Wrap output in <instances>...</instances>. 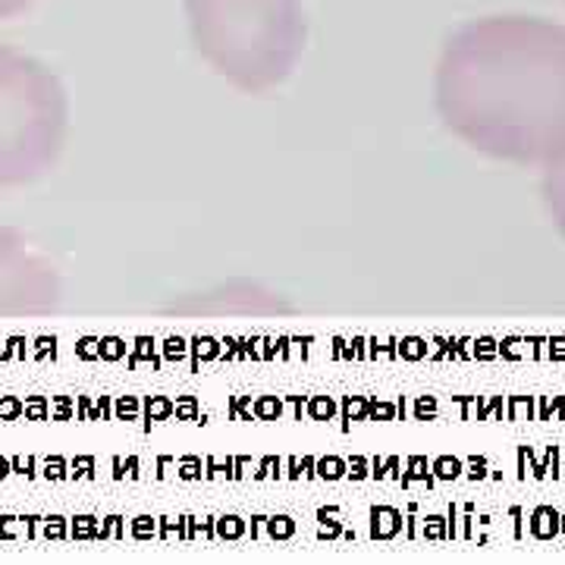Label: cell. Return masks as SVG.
<instances>
[{"instance_id": "obj_1", "label": "cell", "mask_w": 565, "mask_h": 565, "mask_svg": "<svg viewBox=\"0 0 565 565\" xmlns=\"http://www.w3.org/2000/svg\"><path fill=\"white\" fill-rule=\"evenodd\" d=\"M434 102L468 148L509 163L565 151V25L537 17H487L446 41Z\"/></svg>"}, {"instance_id": "obj_5", "label": "cell", "mask_w": 565, "mask_h": 565, "mask_svg": "<svg viewBox=\"0 0 565 565\" xmlns=\"http://www.w3.org/2000/svg\"><path fill=\"white\" fill-rule=\"evenodd\" d=\"M541 192H544L546 214L553 217V226L563 233L565 239V151L544 163V180H541Z\"/></svg>"}, {"instance_id": "obj_4", "label": "cell", "mask_w": 565, "mask_h": 565, "mask_svg": "<svg viewBox=\"0 0 565 565\" xmlns=\"http://www.w3.org/2000/svg\"><path fill=\"white\" fill-rule=\"evenodd\" d=\"M57 299V280L54 274L35 262L22 243L0 230V311L13 315H32V311H47Z\"/></svg>"}, {"instance_id": "obj_2", "label": "cell", "mask_w": 565, "mask_h": 565, "mask_svg": "<svg viewBox=\"0 0 565 565\" xmlns=\"http://www.w3.org/2000/svg\"><path fill=\"white\" fill-rule=\"evenodd\" d=\"M185 20L202 61L245 95L289 79L308 39L302 0H185Z\"/></svg>"}, {"instance_id": "obj_6", "label": "cell", "mask_w": 565, "mask_h": 565, "mask_svg": "<svg viewBox=\"0 0 565 565\" xmlns=\"http://www.w3.org/2000/svg\"><path fill=\"white\" fill-rule=\"evenodd\" d=\"M32 3H35V0H0V20H13V17H20V13H25Z\"/></svg>"}, {"instance_id": "obj_3", "label": "cell", "mask_w": 565, "mask_h": 565, "mask_svg": "<svg viewBox=\"0 0 565 565\" xmlns=\"http://www.w3.org/2000/svg\"><path fill=\"white\" fill-rule=\"evenodd\" d=\"M70 136V98L51 66L0 47V192L47 177Z\"/></svg>"}]
</instances>
